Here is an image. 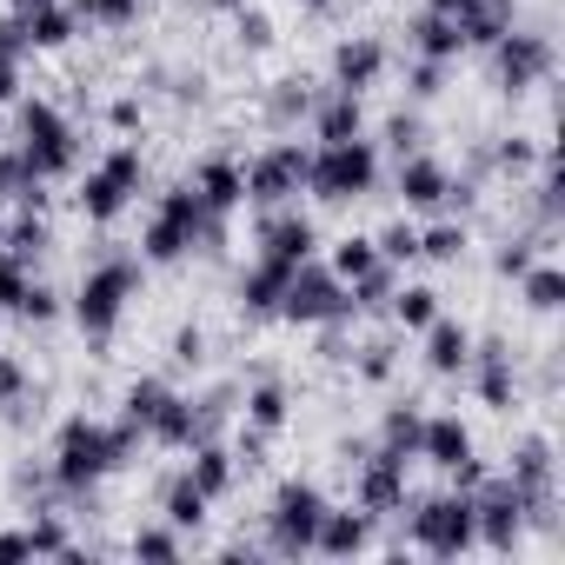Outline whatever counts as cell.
Segmentation results:
<instances>
[{
	"label": "cell",
	"mask_w": 565,
	"mask_h": 565,
	"mask_svg": "<svg viewBox=\"0 0 565 565\" xmlns=\"http://www.w3.org/2000/svg\"><path fill=\"white\" fill-rule=\"evenodd\" d=\"M545 147H552V140H532V134H499V140L479 153V167H492V173H505V180H525V173L545 160Z\"/></svg>",
	"instance_id": "34"
},
{
	"label": "cell",
	"mask_w": 565,
	"mask_h": 565,
	"mask_svg": "<svg viewBox=\"0 0 565 565\" xmlns=\"http://www.w3.org/2000/svg\"><path fill=\"white\" fill-rule=\"evenodd\" d=\"M186 479H193L206 499H226V492L239 486V459H233V446H220V439L186 446Z\"/></svg>",
	"instance_id": "29"
},
{
	"label": "cell",
	"mask_w": 565,
	"mask_h": 565,
	"mask_svg": "<svg viewBox=\"0 0 565 565\" xmlns=\"http://www.w3.org/2000/svg\"><path fill=\"white\" fill-rule=\"evenodd\" d=\"M186 180H193V193L206 200V213H213V220H226V213H239V206H246V173H239V160H233V153H206Z\"/></svg>",
	"instance_id": "23"
},
{
	"label": "cell",
	"mask_w": 565,
	"mask_h": 565,
	"mask_svg": "<svg viewBox=\"0 0 565 565\" xmlns=\"http://www.w3.org/2000/svg\"><path fill=\"white\" fill-rule=\"evenodd\" d=\"M259 253L279 259V266H300V259L320 253V226L300 213V200H294V206H273V213L259 220Z\"/></svg>",
	"instance_id": "17"
},
{
	"label": "cell",
	"mask_w": 565,
	"mask_h": 565,
	"mask_svg": "<svg viewBox=\"0 0 565 565\" xmlns=\"http://www.w3.org/2000/svg\"><path fill=\"white\" fill-rule=\"evenodd\" d=\"M393 193L406 213H446V193H452V167L433 160L426 147L419 153H399V173H393Z\"/></svg>",
	"instance_id": "16"
},
{
	"label": "cell",
	"mask_w": 565,
	"mask_h": 565,
	"mask_svg": "<svg viewBox=\"0 0 565 565\" xmlns=\"http://www.w3.org/2000/svg\"><path fill=\"white\" fill-rule=\"evenodd\" d=\"M333 87H347V94H373L380 81H386V67H393V54H386V41L380 34H347L340 47H333Z\"/></svg>",
	"instance_id": "18"
},
{
	"label": "cell",
	"mask_w": 565,
	"mask_h": 565,
	"mask_svg": "<svg viewBox=\"0 0 565 565\" xmlns=\"http://www.w3.org/2000/svg\"><path fill=\"white\" fill-rule=\"evenodd\" d=\"M287 8H300V14H333L340 0H287Z\"/></svg>",
	"instance_id": "56"
},
{
	"label": "cell",
	"mask_w": 565,
	"mask_h": 565,
	"mask_svg": "<svg viewBox=\"0 0 565 565\" xmlns=\"http://www.w3.org/2000/svg\"><path fill=\"white\" fill-rule=\"evenodd\" d=\"M134 452H140V426L74 413V419H61V433H54L47 479H54L61 499H87L100 479H114L120 466H134Z\"/></svg>",
	"instance_id": "1"
},
{
	"label": "cell",
	"mask_w": 565,
	"mask_h": 565,
	"mask_svg": "<svg viewBox=\"0 0 565 565\" xmlns=\"http://www.w3.org/2000/svg\"><path fill=\"white\" fill-rule=\"evenodd\" d=\"M127 552H134V558H147V565H173V558H186V532H180V525H167V519H153V525H134Z\"/></svg>",
	"instance_id": "40"
},
{
	"label": "cell",
	"mask_w": 565,
	"mask_h": 565,
	"mask_svg": "<svg viewBox=\"0 0 565 565\" xmlns=\"http://www.w3.org/2000/svg\"><path fill=\"white\" fill-rule=\"evenodd\" d=\"M386 320H393L399 333H426V327L439 320V294H433V287H419V279H413V287L399 279L393 300H386Z\"/></svg>",
	"instance_id": "35"
},
{
	"label": "cell",
	"mask_w": 565,
	"mask_h": 565,
	"mask_svg": "<svg viewBox=\"0 0 565 565\" xmlns=\"http://www.w3.org/2000/svg\"><path fill=\"white\" fill-rule=\"evenodd\" d=\"M160 519H167V525H180V532L193 539V532L213 519V499H206V492L180 472V479H167V486H160Z\"/></svg>",
	"instance_id": "33"
},
{
	"label": "cell",
	"mask_w": 565,
	"mask_h": 565,
	"mask_svg": "<svg viewBox=\"0 0 565 565\" xmlns=\"http://www.w3.org/2000/svg\"><path fill=\"white\" fill-rule=\"evenodd\" d=\"M393 287H399V266H386V259H380L366 279H353V287H347V300H353V313H386Z\"/></svg>",
	"instance_id": "46"
},
{
	"label": "cell",
	"mask_w": 565,
	"mask_h": 565,
	"mask_svg": "<svg viewBox=\"0 0 565 565\" xmlns=\"http://www.w3.org/2000/svg\"><path fill=\"white\" fill-rule=\"evenodd\" d=\"M327 505H333V499H327L313 479H279L273 499H266V512H259V525H266V552H279V558H307Z\"/></svg>",
	"instance_id": "8"
},
{
	"label": "cell",
	"mask_w": 565,
	"mask_h": 565,
	"mask_svg": "<svg viewBox=\"0 0 565 565\" xmlns=\"http://www.w3.org/2000/svg\"><path fill=\"white\" fill-rule=\"evenodd\" d=\"M406 545L426 552V558H466L479 552V532H472V492L446 486L433 499H406Z\"/></svg>",
	"instance_id": "6"
},
{
	"label": "cell",
	"mask_w": 565,
	"mask_h": 565,
	"mask_svg": "<svg viewBox=\"0 0 565 565\" xmlns=\"http://www.w3.org/2000/svg\"><path fill=\"white\" fill-rule=\"evenodd\" d=\"M220 239H226V220H213L206 200L193 193V180H180V186H167L160 206L147 213V226H140V259H147V266H180L186 253H220Z\"/></svg>",
	"instance_id": "2"
},
{
	"label": "cell",
	"mask_w": 565,
	"mask_h": 565,
	"mask_svg": "<svg viewBox=\"0 0 565 565\" xmlns=\"http://www.w3.org/2000/svg\"><path fill=\"white\" fill-rule=\"evenodd\" d=\"M373 532H380L373 512H360V505H327V512H320V532H313V552H320V558H360V552H373Z\"/></svg>",
	"instance_id": "19"
},
{
	"label": "cell",
	"mask_w": 565,
	"mask_h": 565,
	"mask_svg": "<svg viewBox=\"0 0 565 565\" xmlns=\"http://www.w3.org/2000/svg\"><path fill=\"white\" fill-rule=\"evenodd\" d=\"M273 320H287V327H340V320H353L347 279L333 266H320V259H300L294 279H287V294H279Z\"/></svg>",
	"instance_id": "10"
},
{
	"label": "cell",
	"mask_w": 565,
	"mask_h": 565,
	"mask_svg": "<svg viewBox=\"0 0 565 565\" xmlns=\"http://www.w3.org/2000/svg\"><path fill=\"white\" fill-rule=\"evenodd\" d=\"M28 87V41H21V21H0V107H14Z\"/></svg>",
	"instance_id": "38"
},
{
	"label": "cell",
	"mask_w": 565,
	"mask_h": 565,
	"mask_svg": "<svg viewBox=\"0 0 565 565\" xmlns=\"http://www.w3.org/2000/svg\"><path fill=\"white\" fill-rule=\"evenodd\" d=\"M307 193L320 206H353L366 193H380V140L353 134V140H313L307 153Z\"/></svg>",
	"instance_id": "4"
},
{
	"label": "cell",
	"mask_w": 565,
	"mask_h": 565,
	"mask_svg": "<svg viewBox=\"0 0 565 565\" xmlns=\"http://www.w3.org/2000/svg\"><path fill=\"white\" fill-rule=\"evenodd\" d=\"M239 413H246V433H259V439L287 433V419H294V393H287V380H253V386L239 393Z\"/></svg>",
	"instance_id": "27"
},
{
	"label": "cell",
	"mask_w": 565,
	"mask_h": 565,
	"mask_svg": "<svg viewBox=\"0 0 565 565\" xmlns=\"http://www.w3.org/2000/svg\"><path fill=\"white\" fill-rule=\"evenodd\" d=\"M134 300H140V259L107 253V259H94V266L81 273V287H74V327H81L94 347H107V340L120 333V320H127Z\"/></svg>",
	"instance_id": "3"
},
{
	"label": "cell",
	"mask_w": 565,
	"mask_h": 565,
	"mask_svg": "<svg viewBox=\"0 0 565 565\" xmlns=\"http://www.w3.org/2000/svg\"><path fill=\"white\" fill-rule=\"evenodd\" d=\"M466 246H472V226L466 220H433V226H419V259H433V266H459L466 259Z\"/></svg>",
	"instance_id": "37"
},
{
	"label": "cell",
	"mask_w": 565,
	"mask_h": 565,
	"mask_svg": "<svg viewBox=\"0 0 565 565\" xmlns=\"http://www.w3.org/2000/svg\"><path fill=\"white\" fill-rule=\"evenodd\" d=\"M167 353H173V366H193V373H200V366H206V327H180Z\"/></svg>",
	"instance_id": "54"
},
{
	"label": "cell",
	"mask_w": 565,
	"mask_h": 565,
	"mask_svg": "<svg viewBox=\"0 0 565 565\" xmlns=\"http://www.w3.org/2000/svg\"><path fill=\"white\" fill-rule=\"evenodd\" d=\"M327 266H333V273L347 279V287H353V279H366V273L380 266V246H373V233H347V239H333Z\"/></svg>",
	"instance_id": "43"
},
{
	"label": "cell",
	"mask_w": 565,
	"mask_h": 565,
	"mask_svg": "<svg viewBox=\"0 0 565 565\" xmlns=\"http://www.w3.org/2000/svg\"><path fill=\"white\" fill-rule=\"evenodd\" d=\"M426 8H433V14H446V21H459V14H466V0H426Z\"/></svg>",
	"instance_id": "57"
},
{
	"label": "cell",
	"mask_w": 565,
	"mask_h": 565,
	"mask_svg": "<svg viewBox=\"0 0 565 565\" xmlns=\"http://www.w3.org/2000/svg\"><path fill=\"white\" fill-rule=\"evenodd\" d=\"M206 8H220V14H239V8H246V0H206Z\"/></svg>",
	"instance_id": "58"
},
{
	"label": "cell",
	"mask_w": 565,
	"mask_h": 565,
	"mask_svg": "<svg viewBox=\"0 0 565 565\" xmlns=\"http://www.w3.org/2000/svg\"><path fill=\"white\" fill-rule=\"evenodd\" d=\"M545 239H552V233H505L499 253H492V273H499V279H519V273L545 253Z\"/></svg>",
	"instance_id": "47"
},
{
	"label": "cell",
	"mask_w": 565,
	"mask_h": 565,
	"mask_svg": "<svg viewBox=\"0 0 565 565\" xmlns=\"http://www.w3.org/2000/svg\"><path fill=\"white\" fill-rule=\"evenodd\" d=\"M373 246H380L386 266H413V259H419V226H413V220H393V226L373 233Z\"/></svg>",
	"instance_id": "48"
},
{
	"label": "cell",
	"mask_w": 565,
	"mask_h": 565,
	"mask_svg": "<svg viewBox=\"0 0 565 565\" xmlns=\"http://www.w3.org/2000/svg\"><path fill=\"white\" fill-rule=\"evenodd\" d=\"M28 552H34V558H81V539L67 532L61 512H34V519H28Z\"/></svg>",
	"instance_id": "41"
},
{
	"label": "cell",
	"mask_w": 565,
	"mask_h": 565,
	"mask_svg": "<svg viewBox=\"0 0 565 565\" xmlns=\"http://www.w3.org/2000/svg\"><path fill=\"white\" fill-rule=\"evenodd\" d=\"M14 147H21V160L34 167V180H47V186L81 167V127H74L54 100H41V94H34V100H28V94L14 100Z\"/></svg>",
	"instance_id": "5"
},
{
	"label": "cell",
	"mask_w": 565,
	"mask_h": 565,
	"mask_svg": "<svg viewBox=\"0 0 565 565\" xmlns=\"http://www.w3.org/2000/svg\"><path fill=\"white\" fill-rule=\"evenodd\" d=\"M287 279H294V266L253 253V266L233 279V307H239L246 320H273V313H279V294H287Z\"/></svg>",
	"instance_id": "21"
},
{
	"label": "cell",
	"mask_w": 565,
	"mask_h": 565,
	"mask_svg": "<svg viewBox=\"0 0 565 565\" xmlns=\"http://www.w3.org/2000/svg\"><path fill=\"white\" fill-rule=\"evenodd\" d=\"M0 253H14L28 266H41L54 253V226H47V206H14L0 220Z\"/></svg>",
	"instance_id": "26"
},
{
	"label": "cell",
	"mask_w": 565,
	"mask_h": 565,
	"mask_svg": "<svg viewBox=\"0 0 565 565\" xmlns=\"http://www.w3.org/2000/svg\"><path fill=\"white\" fill-rule=\"evenodd\" d=\"M21 399H28V366L14 353H0V413H14Z\"/></svg>",
	"instance_id": "53"
},
{
	"label": "cell",
	"mask_w": 565,
	"mask_h": 565,
	"mask_svg": "<svg viewBox=\"0 0 565 565\" xmlns=\"http://www.w3.org/2000/svg\"><path fill=\"white\" fill-rule=\"evenodd\" d=\"M233 41H239L246 54H266V47H273V14H266V8H253V0H246V8L233 14Z\"/></svg>",
	"instance_id": "49"
},
{
	"label": "cell",
	"mask_w": 565,
	"mask_h": 565,
	"mask_svg": "<svg viewBox=\"0 0 565 565\" xmlns=\"http://www.w3.org/2000/svg\"><path fill=\"white\" fill-rule=\"evenodd\" d=\"M0 200H14V206H47V180H34V167L21 160L14 140L0 147Z\"/></svg>",
	"instance_id": "36"
},
{
	"label": "cell",
	"mask_w": 565,
	"mask_h": 565,
	"mask_svg": "<svg viewBox=\"0 0 565 565\" xmlns=\"http://www.w3.org/2000/svg\"><path fill=\"white\" fill-rule=\"evenodd\" d=\"M0 220H8V200H0Z\"/></svg>",
	"instance_id": "59"
},
{
	"label": "cell",
	"mask_w": 565,
	"mask_h": 565,
	"mask_svg": "<svg viewBox=\"0 0 565 565\" xmlns=\"http://www.w3.org/2000/svg\"><path fill=\"white\" fill-rule=\"evenodd\" d=\"M519 300H525V313H558V307H565V266H558L552 253H539V259L519 273Z\"/></svg>",
	"instance_id": "32"
},
{
	"label": "cell",
	"mask_w": 565,
	"mask_h": 565,
	"mask_svg": "<svg viewBox=\"0 0 565 565\" xmlns=\"http://www.w3.org/2000/svg\"><path fill=\"white\" fill-rule=\"evenodd\" d=\"M313 94H320V87H313L307 74L273 81V87H266V100H259V107H266V127H273V134H294V127L313 114Z\"/></svg>",
	"instance_id": "30"
},
{
	"label": "cell",
	"mask_w": 565,
	"mask_h": 565,
	"mask_svg": "<svg viewBox=\"0 0 565 565\" xmlns=\"http://www.w3.org/2000/svg\"><path fill=\"white\" fill-rule=\"evenodd\" d=\"M419 426H426V406L419 399H399V406H386V419H380V446H393V452H419Z\"/></svg>",
	"instance_id": "42"
},
{
	"label": "cell",
	"mask_w": 565,
	"mask_h": 565,
	"mask_svg": "<svg viewBox=\"0 0 565 565\" xmlns=\"http://www.w3.org/2000/svg\"><path fill=\"white\" fill-rule=\"evenodd\" d=\"M419 360H426V373H433V380H466V360H472V327L439 313V320L419 333Z\"/></svg>",
	"instance_id": "24"
},
{
	"label": "cell",
	"mask_w": 565,
	"mask_h": 565,
	"mask_svg": "<svg viewBox=\"0 0 565 565\" xmlns=\"http://www.w3.org/2000/svg\"><path fill=\"white\" fill-rule=\"evenodd\" d=\"M140 186H147V153L134 147V140H120V147H107L87 173H81V220L87 226H114L134 200H140Z\"/></svg>",
	"instance_id": "7"
},
{
	"label": "cell",
	"mask_w": 565,
	"mask_h": 565,
	"mask_svg": "<svg viewBox=\"0 0 565 565\" xmlns=\"http://www.w3.org/2000/svg\"><path fill=\"white\" fill-rule=\"evenodd\" d=\"M492 87L505 94V100H525V94H539L545 81H552V67H558V47H552V34H539V28H505L492 47Z\"/></svg>",
	"instance_id": "9"
},
{
	"label": "cell",
	"mask_w": 565,
	"mask_h": 565,
	"mask_svg": "<svg viewBox=\"0 0 565 565\" xmlns=\"http://www.w3.org/2000/svg\"><path fill=\"white\" fill-rule=\"evenodd\" d=\"M307 153H313V147H300V140H266L253 160H239V173H246V206H259V213L294 206V200L307 193Z\"/></svg>",
	"instance_id": "12"
},
{
	"label": "cell",
	"mask_w": 565,
	"mask_h": 565,
	"mask_svg": "<svg viewBox=\"0 0 565 565\" xmlns=\"http://www.w3.org/2000/svg\"><path fill=\"white\" fill-rule=\"evenodd\" d=\"M466 380H472V393H479L486 413H512V406H519V366H512L505 340H472Z\"/></svg>",
	"instance_id": "15"
},
{
	"label": "cell",
	"mask_w": 565,
	"mask_h": 565,
	"mask_svg": "<svg viewBox=\"0 0 565 565\" xmlns=\"http://www.w3.org/2000/svg\"><path fill=\"white\" fill-rule=\"evenodd\" d=\"M472 532H479V552H492V558H512L525 545L532 519H525V499L512 492L505 472H486L472 486Z\"/></svg>",
	"instance_id": "13"
},
{
	"label": "cell",
	"mask_w": 565,
	"mask_h": 565,
	"mask_svg": "<svg viewBox=\"0 0 565 565\" xmlns=\"http://www.w3.org/2000/svg\"><path fill=\"white\" fill-rule=\"evenodd\" d=\"M406 47H413V61H446V67L466 54L459 21H446V14H433V8H419V14L406 21Z\"/></svg>",
	"instance_id": "28"
},
{
	"label": "cell",
	"mask_w": 565,
	"mask_h": 565,
	"mask_svg": "<svg viewBox=\"0 0 565 565\" xmlns=\"http://www.w3.org/2000/svg\"><path fill=\"white\" fill-rule=\"evenodd\" d=\"M107 120H114V127H120V134H134V127H140V120H147V114H140V100H134V94H120V100H114V107H107Z\"/></svg>",
	"instance_id": "55"
},
{
	"label": "cell",
	"mask_w": 565,
	"mask_h": 565,
	"mask_svg": "<svg viewBox=\"0 0 565 565\" xmlns=\"http://www.w3.org/2000/svg\"><path fill=\"white\" fill-rule=\"evenodd\" d=\"M34 287H41V273H34L28 259H14V253H0V313L21 320V307H28Z\"/></svg>",
	"instance_id": "45"
},
{
	"label": "cell",
	"mask_w": 565,
	"mask_h": 565,
	"mask_svg": "<svg viewBox=\"0 0 565 565\" xmlns=\"http://www.w3.org/2000/svg\"><path fill=\"white\" fill-rule=\"evenodd\" d=\"M393 366H399V347H393V340H366V347H360V380H366V386H386Z\"/></svg>",
	"instance_id": "50"
},
{
	"label": "cell",
	"mask_w": 565,
	"mask_h": 565,
	"mask_svg": "<svg viewBox=\"0 0 565 565\" xmlns=\"http://www.w3.org/2000/svg\"><path fill=\"white\" fill-rule=\"evenodd\" d=\"M505 459H512L505 479H512V492L525 499V519H532L539 532H552V525H558V452H552V439H545V433H525V439H512Z\"/></svg>",
	"instance_id": "11"
},
{
	"label": "cell",
	"mask_w": 565,
	"mask_h": 565,
	"mask_svg": "<svg viewBox=\"0 0 565 565\" xmlns=\"http://www.w3.org/2000/svg\"><path fill=\"white\" fill-rule=\"evenodd\" d=\"M21 41H28V54H61L74 34H81V14L67 8V0H21Z\"/></svg>",
	"instance_id": "20"
},
{
	"label": "cell",
	"mask_w": 565,
	"mask_h": 565,
	"mask_svg": "<svg viewBox=\"0 0 565 565\" xmlns=\"http://www.w3.org/2000/svg\"><path fill=\"white\" fill-rule=\"evenodd\" d=\"M140 8H147V0H74L81 28H100V34H120V28H134V21H140Z\"/></svg>",
	"instance_id": "44"
},
{
	"label": "cell",
	"mask_w": 565,
	"mask_h": 565,
	"mask_svg": "<svg viewBox=\"0 0 565 565\" xmlns=\"http://www.w3.org/2000/svg\"><path fill=\"white\" fill-rule=\"evenodd\" d=\"M386 147H393V153H419V147H426V120H419V114H393V120H386Z\"/></svg>",
	"instance_id": "52"
},
{
	"label": "cell",
	"mask_w": 565,
	"mask_h": 565,
	"mask_svg": "<svg viewBox=\"0 0 565 565\" xmlns=\"http://www.w3.org/2000/svg\"><path fill=\"white\" fill-rule=\"evenodd\" d=\"M512 8L519 0H466V14H459V41L466 54H486L505 28H512Z\"/></svg>",
	"instance_id": "31"
},
{
	"label": "cell",
	"mask_w": 565,
	"mask_h": 565,
	"mask_svg": "<svg viewBox=\"0 0 565 565\" xmlns=\"http://www.w3.org/2000/svg\"><path fill=\"white\" fill-rule=\"evenodd\" d=\"M406 94H413V100H439V94H446V61H413Z\"/></svg>",
	"instance_id": "51"
},
{
	"label": "cell",
	"mask_w": 565,
	"mask_h": 565,
	"mask_svg": "<svg viewBox=\"0 0 565 565\" xmlns=\"http://www.w3.org/2000/svg\"><path fill=\"white\" fill-rule=\"evenodd\" d=\"M167 399H173V386H167V380H134V386L120 393V419H127V426H140V439H147V433H153V419L167 413Z\"/></svg>",
	"instance_id": "39"
},
{
	"label": "cell",
	"mask_w": 565,
	"mask_h": 565,
	"mask_svg": "<svg viewBox=\"0 0 565 565\" xmlns=\"http://www.w3.org/2000/svg\"><path fill=\"white\" fill-rule=\"evenodd\" d=\"M406 452H393V446H373V452H360L353 459V505L360 512H373V519H399L406 512V499H413V486H406Z\"/></svg>",
	"instance_id": "14"
},
{
	"label": "cell",
	"mask_w": 565,
	"mask_h": 565,
	"mask_svg": "<svg viewBox=\"0 0 565 565\" xmlns=\"http://www.w3.org/2000/svg\"><path fill=\"white\" fill-rule=\"evenodd\" d=\"M472 452H479V439H472V426H466L459 413H426L419 452H413V459H426L433 472H452V466H466Z\"/></svg>",
	"instance_id": "22"
},
{
	"label": "cell",
	"mask_w": 565,
	"mask_h": 565,
	"mask_svg": "<svg viewBox=\"0 0 565 565\" xmlns=\"http://www.w3.org/2000/svg\"><path fill=\"white\" fill-rule=\"evenodd\" d=\"M307 127H313V140H353V134H366V94H347V87L313 94Z\"/></svg>",
	"instance_id": "25"
}]
</instances>
